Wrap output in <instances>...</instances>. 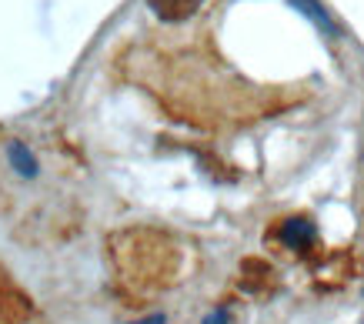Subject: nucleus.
<instances>
[{
    "label": "nucleus",
    "mask_w": 364,
    "mask_h": 324,
    "mask_svg": "<svg viewBox=\"0 0 364 324\" xmlns=\"http://www.w3.org/2000/svg\"><path fill=\"white\" fill-rule=\"evenodd\" d=\"M281 241H284L287 247H308L311 241H314V224H311L308 217H291V221H284V227H281Z\"/></svg>",
    "instance_id": "1"
},
{
    "label": "nucleus",
    "mask_w": 364,
    "mask_h": 324,
    "mask_svg": "<svg viewBox=\"0 0 364 324\" xmlns=\"http://www.w3.org/2000/svg\"><path fill=\"white\" fill-rule=\"evenodd\" d=\"M151 4V11L157 17H164V21H184L188 14H194L204 4V0H147Z\"/></svg>",
    "instance_id": "2"
},
{
    "label": "nucleus",
    "mask_w": 364,
    "mask_h": 324,
    "mask_svg": "<svg viewBox=\"0 0 364 324\" xmlns=\"http://www.w3.org/2000/svg\"><path fill=\"white\" fill-rule=\"evenodd\" d=\"M7 154H11V164L17 168V174H21V178H33V174H37V161H33V154L23 144H17V141H14V144L7 147Z\"/></svg>",
    "instance_id": "3"
},
{
    "label": "nucleus",
    "mask_w": 364,
    "mask_h": 324,
    "mask_svg": "<svg viewBox=\"0 0 364 324\" xmlns=\"http://www.w3.org/2000/svg\"><path fill=\"white\" fill-rule=\"evenodd\" d=\"M294 4H298V11L308 14V17H311L314 23H318V27H324L328 34H338V27L331 23V17H328V14L321 11V4H318V0H294Z\"/></svg>",
    "instance_id": "4"
},
{
    "label": "nucleus",
    "mask_w": 364,
    "mask_h": 324,
    "mask_svg": "<svg viewBox=\"0 0 364 324\" xmlns=\"http://www.w3.org/2000/svg\"><path fill=\"white\" fill-rule=\"evenodd\" d=\"M200 324H228V311H224V308H218V311H210Z\"/></svg>",
    "instance_id": "5"
},
{
    "label": "nucleus",
    "mask_w": 364,
    "mask_h": 324,
    "mask_svg": "<svg viewBox=\"0 0 364 324\" xmlns=\"http://www.w3.org/2000/svg\"><path fill=\"white\" fill-rule=\"evenodd\" d=\"M137 324H167V321H164V314H154V318H144V321H137Z\"/></svg>",
    "instance_id": "6"
}]
</instances>
